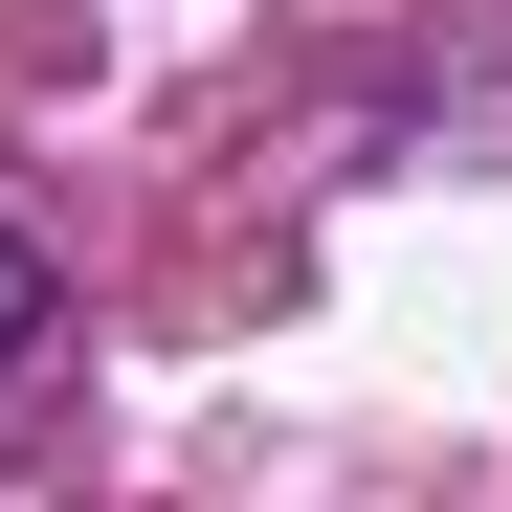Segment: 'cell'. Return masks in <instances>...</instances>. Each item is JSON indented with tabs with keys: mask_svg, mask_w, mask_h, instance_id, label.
I'll list each match as a JSON object with an SVG mask.
<instances>
[{
	"mask_svg": "<svg viewBox=\"0 0 512 512\" xmlns=\"http://www.w3.org/2000/svg\"><path fill=\"white\" fill-rule=\"evenodd\" d=\"M45 312H67V290H45V245H23V223H0V379H23V357H45Z\"/></svg>",
	"mask_w": 512,
	"mask_h": 512,
	"instance_id": "obj_1",
	"label": "cell"
}]
</instances>
